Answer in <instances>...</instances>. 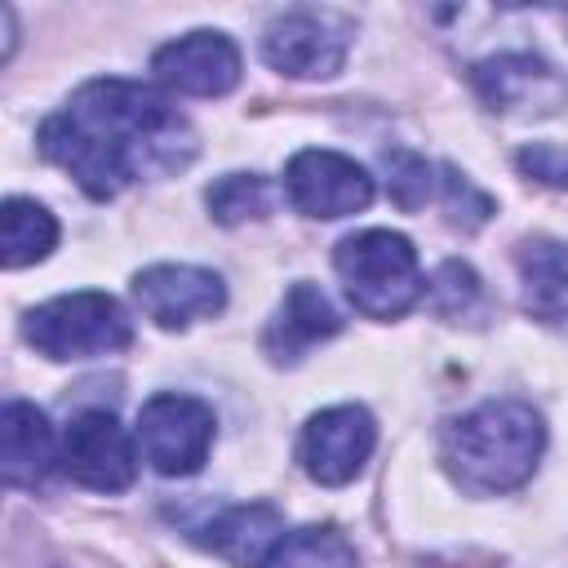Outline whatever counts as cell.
Returning a JSON list of instances; mask_svg holds the SVG:
<instances>
[{
  "label": "cell",
  "instance_id": "44dd1931",
  "mask_svg": "<svg viewBox=\"0 0 568 568\" xmlns=\"http://www.w3.org/2000/svg\"><path fill=\"white\" fill-rule=\"evenodd\" d=\"M519 169L546 186H568V146L555 142H532L519 151Z\"/></svg>",
  "mask_w": 568,
  "mask_h": 568
},
{
  "label": "cell",
  "instance_id": "ba28073f",
  "mask_svg": "<svg viewBox=\"0 0 568 568\" xmlns=\"http://www.w3.org/2000/svg\"><path fill=\"white\" fill-rule=\"evenodd\" d=\"M284 191H288L293 209L306 213V217H351V213L368 209L373 178L351 155L311 146V151H297L288 160Z\"/></svg>",
  "mask_w": 568,
  "mask_h": 568
},
{
  "label": "cell",
  "instance_id": "7c38bea8",
  "mask_svg": "<svg viewBox=\"0 0 568 568\" xmlns=\"http://www.w3.org/2000/svg\"><path fill=\"white\" fill-rule=\"evenodd\" d=\"M53 466V430L36 404H4L0 417V470L13 488H36Z\"/></svg>",
  "mask_w": 568,
  "mask_h": 568
},
{
  "label": "cell",
  "instance_id": "4fadbf2b",
  "mask_svg": "<svg viewBox=\"0 0 568 568\" xmlns=\"http://www.w3.org/2000/svg\"><path fill=\"white\" fill-rule=\"evenodd\" d=\"M337 328H342V320L328 306V297L311 280H297L284 293V302H280V311H275V320L266 328V351H271V359L284 364V359H297L306 346L333 337Z\"/></svg>",
  "mask_w": 568,
  "mask_h": 568
},
{
  "label": "cell",
  "instance_id": "e0dca14e",
  "mask_svg": "<svg viewBox=\"0 0 568 568\" xmlns=\"http://www.w3.org/2000/svg\"><path fill=\"white\" fill-rule=\"evenodd\" d=\"M262 568H359L355 546L333 524H306L297 532H284L280 546Z\"/></svg>",
  "mask_w": 568,
  "mask_h": 568
},
{
  "label": "cell",
  "instance_id": "7402d4cb",
  "mask_svg": "<svg viewBox=\"0 0 568 568\" xmlns=\"http://www.w3.org/2000/svg\"><path fill=\"white\" fill-rule=\"evenodd\" d=\"M457 209H470V222L479 226V222L493 213V200H488V195H479L466 178H457V173L448 169V213H453V222H457Z\"/></svg>",
  "mask_w": 568,
  "mask_h": 568
},
{
  "label": "cell",
  "instance_id": "5bb4252c",
  "mask_svg": "<svg viewBox=\"0 0 568 568\" xmlns=\"http://www.w3.org/2000/svg\"><path fill=\"white\" fill-rule=\"evenodd\" d=\"M204 532H209L204 546L217 550L226 564H235V568H262L271 559V550L280 546V537H284V519H280L275 506L253 501V506L222 510Z\"/></svg>",
  "mask_w": 568,
  "mask_h": 568
},
{
  "label": "cell",
  "instance_id": "8fae6325",
  "mask_svg": "<svg viewBox=\"0 0 568 568\" xmlns=\"http://www.w3.org/2000/svg\"><path fill=\"white\" fill-rule=\"evenodd\" d=\"M155 75L186 98H222L240 84V49L222 31H191L155 53Z\"/></svg>",
  "mask_w": 568,
  "mask_h": 568
},
{
  "label": "cell",
  "instance_id": "3957f363",
  "mask_svg": "<svg viewBox=\"0 0 568 568\" xmlns=\"http://www.w3.org/2000/svg\"><path fill=\"white\" fill-rule=\"evenodd\" d=\"M337 280L351 297V306L368 320H395L404 315L422 293L417 248L399 231H359L346 235L333 253Z\"/></svg>",
  "mask_w": 568,
  "mask_h": 568
},
{
  "label": "cell",
  "instance_id": "52a82bcc",
  "mask_svg": "<svg viewBox=\"0 0 568 568\" xmlns=\"http://www.w3.org/2000/svg\"><path fill=\"white\" fill-rule=\"evenodd\" d=\"M346 22L315 9L280 13L262 36V58L293 80H328L346 62Z\"/></svg>",
  "mask_w": 568,
  "mask_h": 568
},
{
  "label": "cell",
  "instance_id": "8992f818",
  "mask_svg": "<svg viewBox=\"0 0 568 568\" xmlns=\"http://www.w3.org/2000/svg\"><path fill=\"white\" fill-rule=\"evenodd\" d=\"M377 444V426L368 417V408L359 404H337V408H324L315 413L306 426H302V439H297V462L302 470L315 479V484H351L368 453Z\"/></svg>",
  "mask_w": 568,
  "mask_h": 568
},
{
  "label": "cell",
  "instance_id": "ac0fdd59",
  "mask_svg": "<svg viewBox=\"0 0 568 568\" xmlns=\"http://www.w3.org/2000/svg\"><path fill=\"white\" fill-rule=\"evenodd\" d=\"M475 84H479V93H484V102L493 111L497 106L506 111V106L532 102L537 84H550V71L537 58H528V53H501V58L475 67Z\"/></svg>",
  "mask_w": 568,
  "mask_h": 568
},
{
  "label": "cell",
  "instance_id": "30bf717a",
  "mask_svg": "<svg viewBox=\"0 0 568 568\" xmlns=\"http://www.w3.org/2000/svg\"><path fill=\"white\" fill-rule=\"evenodd\" d=\"M133 297L146 320L160 328H186L195 320H213L226 306V284L217 271L186 266V262H160L133 275Z\"/></svg>",
  "mask_w": 568,
  "mask_h": 568
},
{
  "label": "cell",
  "instance_id": "5b68a950",
  "mask_svg": "<svg viewBox=\"0 0 568 568\" xmlns=\"http://www.w3.org/2000/svg\"><path fill=\"white\" fill-rule=\"evenodd\" d=\"M213 435H217V417L195 395L164 390V395H151L138 413V448L146 466L164 479L195 475L213 448Z\"/></svg>",
  "mask_w": 568,
  "mask_h": 568
},
{
  "label": "cell",
  "instance_id": "2e32d148",
  "mask_svg": "<svg viewBox=\"0 0 568 568\" xmlns=\"http://www.w3.org/2000/svg\"><path fill=\"white\" fill-rule=\"evenodd\" d=\"M53 244H58V222L44 204L22 200V195L4 200V209H0V257H4L9 271L44 262L53 253Z\"/></svg>",
  "mask_w": 568,
  "mask_h": 568
},
{
  "label": "cell",
  "instance_id": "ffe728a7",
  "mask_svg": "<svg viewBox=\"0 0 568 568\" xmlns=\"http://www.w3.org/2000/svg\"><path fill=\"white\" fill-rule=\"evenodd\" d=\"M386 191L399 209H422L430 195V164L413 151H386Z\"/></svg>",
  "mask_w": 568,
  "mask_h": 568
},
{
  "label": "cell",
  "instance_id": "d6986e66",
  "mask_svg": "<svg viewBox=\"0 0 568 568\" xmlns=\"http://www.w3.org/2000/svg\"><path fill=\"white\" fill-rule=\"evenodd\" d=\"M209 213L222 222V226H240L248 217H262L271 209V186L266 178L257 173H226L209 186Z\"/></svg>",
  "mask_w": 568,
  "mask_h": 568
},
{
  "label": "cell",
  "instance_id": "7a4b0ae2",
  "mask_svg": "<svg viewBox=\"0 0 568 568\" xmlns=\"http://www.w3.org/2000/svg\"><path fill=\"white\" fill-rule=\"evenodd\" d=\"M546 448V426L541 417L519 404V399H493L457 422L444 426L439 457L444 470L466 488V493H510L519 488Z\"/></svg>",
  "mask_w": 568,
  "mask_h": 568
},
{
  "label": "cell",
  "instance_id": "277c9868",
  "mask_svg": "<svg viewBox=\"0 0 568 568\" xmlns=\"http://www.w3.org/2000/svg\"><path fill=\"white\" fill-rule=\"evenodd\" d=\"M27 342L44 355V359H98V355H115L129 346L133 328L124 306L111 293H62L44 306H36L22 324Z\"/></svg>",
  "mask_w": 568,
  "mask_h": 568
},
{
  "label": "cell",
  "instance_id": "9a60e30c",
  "mask_svg": "<svg viewBox=\"0 0 568 568\" xmlns=\"http://www.w3.org/2000/svg\"><path fill=\"white\" fill-rule=\"evenodd\" d=\"M515 266H519V284H524V306L532 315H564L568 306V244L550 240V235H532L515 248Z\"/></svg>",
  "mask_w": 568,
  "mask_h": 568
},
{
  "label": "cell",
  "instance_id": "6da1fadb",
  "mask_svg": "<svg viewBox=\"0 0 568 568\" xmlns=\"http://www.w3.org/2000/svg\"><path fill=\"white\" fill-rule=\"evenodd\" d=\"M40 151L67 169L84 195L111 200L129 182L182 169L195 155L186 115L138 80H89L44 124Z\"/></svg>",
  "mask_w": 568,
  "mask_h": 568
},
{
  "label": "cell",
  "instance_id": "9c48e42d",
  "mask_svg": "<svg viewBox=\"0 0 568 568\" xmlns=\"http://www.w3.org/2000/svg\"><path fill=\"white\" fill-rule=\"evenodd\" d=\"M62 466L75 484L98 488V493H120L138 475L133 444H129L124 426L115 422V413H106V408H84L67 422Z\"/></svg>",
  "mask_w": 568,
  "mask_h": 568
}]
</instances>
